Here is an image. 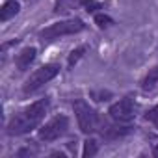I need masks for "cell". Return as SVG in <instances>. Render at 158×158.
<instances>
[{"instance_id": "cell-17", "label": "cell", "mask_w": 158, "mask_h": 158, "mask_svg": "<svg viewBox=\"0 0 158 158\" xmlns=\"http://www.w3.org/2000/svg\"><path fill=\"white\" fill-rule=\"evenodd\" d=\"M145 117H147L149 121H158V106H154V108L145 115Z\"/></svg>"}, {"instance_id": "cell-2", "label": "cell", "mask_w": 158, "mask_h": 158, "mask_svg": "<svg viewBox=\"0 0 158 158\" xmlns=\"http://www.w3.org/2000/svg\"><path fill=\"white\" fill-rule=\"evenodd\" d=\"M86 28L84 21L82 19H69V21H60V23H54L47 28H43L39 32V37L43 41H52V39H58L61 35H71V34H78Z\"/></svg>"}, {"instance_id": "cell-4", "label": "cell", "mask_w": 158, "mask_h": 158, "mask_svg": "<svg viewBox=\"0 0 158 158\" xmlns=\"http://www.w3.org/2000/svg\"><path fill=\"white\" fill-rule=\"evenodd\" d=\"M58 73H60V65H56V63H48V65H43V67L35 69V71L30 74V78L26 80L24 88H23L24 93H34V91H37V89L43 88L47 82H50Z\"/></svg>"}, {"instance_id": "cell-11", "label": "cell", "mask_w": 158, "mask_h": 158, "mask_svg": "<svg viewBox=\"0 0 158 158\" xmlns=\"http://www.w3.org/2000/svg\"><path fill=\"white\" fill-rule=\"evenodd\" d=\"M130 132V127H125V128H114V127H110V128H106V138L108 139H115V138H121V136H125V134H128Z\"/></svg>"}, {"instance_id": "cell-5", "label": "cell", "mask_w": 158, "mask_h": 158, "mask_svg": "<svg viewBox=\"0 0 158 158\" xmlns=\"http://www.w3.org/2000/svg\"><path fill=\"white\" fill-rule=\"evenodd\" d=\"M108 114H110V117L114 119V121H117V123H128V121H132L134 117H136V114H138V104L134 102V99H121L119 102H115V104H112L110 106V110H108Z\"/></svg>"}, {"instance_id": "cell-7", "label": "cell", "mask_w": 158, "mask_h": 158, "mask_svg": "<svg viewBox=\"0 0 158 158\" xmlns=\"http://www.w3.org/2000/svg\"><path fill=\"white\" fill-rule=\"evenodd\" d=\"M35 54H37V50H35L34 47H26V48H23V50L19 52V56H17V67H19L21 71H24V69L35 60Z\"/></svg>"}, {"instance_id": "cell-10", "label": "cell", "mask_w": 158, "mask_h": 158, "mask_svg": "<svg viewBox=\"0 0 158 158\" xmlns=\"http://www.w3.org/2000/svg\"><path fill=\"white\" fill-rule=\"evenodd\" d=\"M156 84H158V65L147 73V76L143 78V82H141V89L143 91H151Z\"/></svg>"}, {"instance_id": "cell-6", "label": "cell", "mask_w": 158, "mask_h": 158, "mask_svg": "<svg viewBox=\"0 0 158 158\" xmlns=\"http://www.w3.org/2000/svg\"><path fill=\"white\" fill-rule=\"evenodd\" d=\"M69 128V119L65 115H58L54 119H50L48 123H45V127L39 130V139L43 141H56L58 138H61Z\"/></svg>"}, {"instance_id": "cell-9", "label": "cell", "mask_w": 158, "mask_h": 158, "mask_svg": "<svg viewBox=\"0 0 158 158\" xmlns=\"http://www.w3.org/2000/svg\"><path fill=\"white\" fill-rule=\"evenodd\" d=\"M88 0H58V4H56V13H65V11H69V10H74V8H78V6H82V4H86Z\"/></svg>"}, {"instance_id": "cell-3", "label": "cell", "mask_w": 158, "mask_h": 158, "mask_svg": "<svg viewBox=\"0 0 158 158\" xmlns=\"http://www.w3.org/2000/svg\"><path fill=\"white\" fill-rule=\"evenodd\" d=\"M73 108H74V114H76L78 127H80V130L84 134H89V132L97 130V127H99V115H97V112L84 99L74 101Z\"/></svg>"}, {"instance_id": "cell-16", "label": "cell", "mask_w": 158, "mask_h": 158, "mask_svg": "<svg viewBox=\"0 0 158 158\" xmlns=\"http://www.w3.org/2000/svg\"><path fill=\"white\" fill-rule=\"evenodd\" d=\"M84 6H86V8H88V11H91V13H93V11H97V10H101V8H102V6H101V4H99V2H93V0H88V2H86V4H84Z\"/></svg>"}, {"instance_id": "cell-13", "label": "cell", "mask_w": 158, "mask_h": 158, "mask_svg": "<svg viewBox=\"0 0 158 158\" xmlns=\"http://www.w3.org/2000/svg\"><path fill=\"white\" fill-rule=\"evenodd\" d=\"M84 52H86V47H78V48H74V50L71 52V56H69V67H73L78 60H80Z\"/></svg>"}, {"instance_id": "cell-12", "label": "cell", "mask_w": 158, "mask_h": 158, "mask_svg": "<svg viewBox=\"0 0 158 158\" xmlns=\"http://www.w3.org/2000/svg\"><path fill=\"white\" fill-rule=\"evenodd\" d=\"M97 151H99L97 141H95V139H88V141L84 143V151H82V154H84V156H95Z\"/></svg>"}, {"instance_id": "cell-8", "label": "cell", "mask_w": 158, "mask_h": 158, "mask_svg": "<svg viewBox=\"0 0 158 158\" xmlns=\"http://www.w3.org/2000/svg\"><path fill=\"white\" fill-rule=\"evenodd\" d=\"M19 2H15V0H8V2L4 4V8H2V11H0V21L2 23H6V21H10L11 17H15L17 13H19Z\"/></svg>"}, {"instance_id": "cell-15", "label": "cell", "mask_w": 158, "mask_h": 158, "mask_svg": "<svg viewBox=\"0 0 158 158\" xmlns=\"http://www.w3.org/2000/svg\"><path fill=\"white\" fill-rule=\"evenodd\" d=\"M91 97H95V101H108L112 97V93L110 91H93Z\"/></svg>"}, {"instance_id": "cell-18", "label": "cell", "mask_w": 158, "mask_h": 158, "mask_svg": "<svg viewBox=\"0 0 158 158\" xmlns=\"http://www.w3.org/2000/svg\"><path fill=\"white\" fill-rule=\"evenodd\" d=\"M152 154H154V156H156V158H158V145H156V147H154V149H152Z\"/></svg>"}, {"instance_id": "cell-14", "label": "cell", "mask_w": 158, "mask_h": 158, "mask_svg": "<svg viewBox=\"0 0 158 158\" xmlns=\"http://www.w3.org/2000/svg\"><path fill=\"white\" fill-rule=\"evenodd\" d=\"M95 23H97L101 28H106V26L112 24V19H110L108 15H97V17H95Z\"/></svg>"}, {"instance_id": "cell-1", "label": "cell", "mask_w": 158, "mask_h": 158, "mask_svg": "<svg viewBox=\"0 0 158 158\" xmlns=\"http://www.w3.org/2000/svg\"><path fill=\"white\" fill-rule=\"evenodd\" d=\"M48 110V101L41 99L35 101L34 104L26 106L24 110H21L19 114H15L11 117V121L8 123V132L11 136H21V134H28L34 128L39 127V123L45 119V114Z\"/></svg>"}]
</instances>
